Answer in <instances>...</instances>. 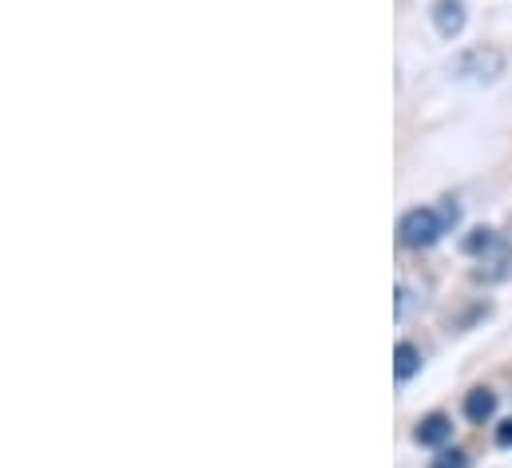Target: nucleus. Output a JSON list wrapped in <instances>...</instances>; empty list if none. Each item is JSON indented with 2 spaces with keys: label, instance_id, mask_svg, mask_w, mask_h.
<instances>
[{
  "label": "nucleus",
  "instance_id": "obj_1",
  "mask_svg": "<svg viewBox=\"0 0 512 468\" xmlns=\"http://www.w3.org/2000/svg\"><path fill=\"white\" fill-rule=\"evenodd\" d=\"M449 227V219L441 215V211H433V207H413L401 223H397V238H401V246H409V250H425V246H433L441 234Z\"/></svg>",
  "mask_w": 512,
  "mask_h": 468
},
{
  "label": "nucleus",
  "instance_id": "obj_3",
  "mask_svg": "<svg viewBox=\"0 0 512 468\" xmlns=\"http://www.w3.org/2000/svg\"><path fill=\"white\" fill-rule=\"evenodd\" d=\"M512 274V246L509 242H493L485 254H481V266H477V278L481 282H501V278H509Z\"/></svg>",
  "mask_w": 512,
  "mask_h": 468
},
{
  "label": "nucleus",
  "instance_id": "obj_4",
  "mask_svg": "<svg viewBox=\"0 0 512 468\" xmlns=\"http://www.w3.org/2000/svg\"><path fill=\"white\" fill-rule=\"evenodd\" d=\"M449 437H453V421H449L445 413H429V417L413 429V441L425 445V449H441Z\"/></svg>",
  "mask_w": 512,
  "mask_h": 468
},
{
  "label": "nucleus",
  "instance_id": "obj_5",
  "mask_svg": "<svg viewBox=\"0 0 512 468\" xmlns=\"http://www.w3.org/2000/svg\"><path fill=\"white\" fill-rule=\"evenodd\" d=\"M433 28L453 40V36L465 28V4H461V0H437V4H433Z\"/></svg>",
  "mask_w": 512,
  "mask_h": 468
},
{
  "label": "nucleus",
  "instance_id": "obj_8",
  "mask_svg": "<svg viewBox=\"0 0 512 468\" xmlns=\"http://www.w3.org/2000/svg\"><path fill=\"white\" fill-rule=\"evenodd\" d=\"M433 468H469V457L461 449H445L441 457H433Z\"/></svg>",
  "mask_w": 512,
  "mask_h": 468
},
{
  "label": "nucleus",
  "instance_id": "obj_7",
  "mask_svg": "<svg viewBox=\"0 0 512 468\" xmlns=\"http://www.w3.org/2000/svg\"><path fill=\"white\" fill-rule=\"evenodd\" d=\"M417 369H421V350L409 346V342H397V350H393V377L397 381H409Z\"/></svg>",
  "mask_w": 512,
  "mask_h": 468
},
{
  "label": "nucleus",
  "instance_id": "obj_9",
  "mask_svg": "<svg viewBox=\"0 0 512 468\" xmlns=\"http://www.w3.org/2000/svg\"><path fill=\"white\" fill-rule=\"evenodd\" d=\"M497 445H501V449H512V421H501V425H497Z\"/></svg>",
  "mask_w": 512,
  "mask_h": 468
},
{
  "label": "nucleus",
  "instance_id": "obj_2",
  "mask_svg": "<svg viewBox=\"0 0 512 468\" xmlns=\"http://www.w3.org/2000/svg\"><path fill=\"white\" fill-rule=\"evenodd\" d=\"M501 72H505V56L489 44L469 48L465 56L453 60V76H461V80H497Z\"/></svg>",
  "mask_w": 512,
  "mask_h": 468
},
{
  "label": "nucleus",
  "instance_id": "obj_6",
  "mask_svg": "<svg viewBox=\"0 0 512 468\" xmlns=\"http://www.w3.org/2000/svg\"><path fill=\"white\" fill-rule=\"evenodd\" d=\"M493 413H497V393L493 389H473L469 397H465V417L473 421V425H485V421H493Z\"/></svg>",
  "mask_w": 512,
  "mask_h": 468
}]
</instances>
